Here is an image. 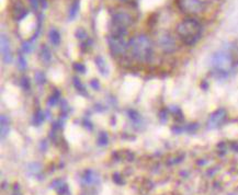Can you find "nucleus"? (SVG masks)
Here are the masks:
<instances>
[{
  "mask_svg": "<svg viewBox=\"0 0 238 195\" xmlns=\"http://www.w3.org/2000/svg\"><path fill=\"white\" fill-rule=\"evenodd\" d=\"M129 54L139 63H148L152 58V43L146 35H136L129 41Z\"/></svg>",
  "mask_w": 238,
  "mask_h": 195,
  "instance_id": "obj_1",
  "label": "nucleus"
},
{
  "mask_svg": "<svg viewBox=\"0 0 238 195\" xmlns=\"http://www.w3.org/2000/svg\"><path fill=\"white\" fill-rule=\"evenodd\" d=\"M202 32L201 24L195 19L188 18L181 21L177 27V33L187 45H193L199 41Z\"/></svg>",
  "mask_w": 238,
  "mask_h": 195,
  "instance_id": "obj_2",
  "label": "nucleus"
},
{
  "mask_svg": "<svg viewBox=\"0 0 238 195\" xmlns=\"http://www.w3.org/2000/svg\"><path fill=\"white\" fill-rule=\"evenodd\" d=\"M234 56L230 52H219L213 55L212 57V67L214 72L218 76V78L227 77L228 72L232 70L234 66Z\"/></svg>",
  "mask_w": 238,
  "mask_h": 195,
  "instance_id": "obj_3",
  "label": "nucleus"
},
{
  "mask_svg": "<svg viewBox=\"0 0 238 195\" xmlns=\"http://www.w3.org/2000/svg\"><path fill=\"white\" fill-rule=\"evenodd\" d=\"M110 51L114 57H124L129 54V42H126L124 36L110 35L108 38Z\"/></svg>",
  "mask_w": 238,
  "mask_h": 195,
  "instance_id": "obj_4",
  "label": "nucleus"
},
{
  "mask_svg": "<svg viewBox=\"0 0 238 195\" xmlns=\"http://www.w3.org/2000/svg\"><path fill=\"white\" fill-rule=\"evenodd\" d=\"M178 5L183 12L189 14L200 13L204 9V3L201 0H178Z\"/></svg>",
  "mask_w": 238,
  "mask_h": 195,
  "instance_id": "obj_5",
  "label": "nucleus"
},
{
  "mask_svg": "<svg viewBox=\"0 0 238 195\" xmlns=\"http://www.w3.org/2000/svg\"><path fill=\"white\" fill-rule=\"evenodd\" d=\"M158 44H159V47H160L165 53H168V54L174 53V52L177 49L176 40H174L170 34H163L161 36H159Z\"/></svg>",
  "mask_w": 238,
  "mask_h": 195,
  "instance_id": "obj_6",
  "label": "nucleus"
},
{
  "mask_svg": "<svg viewBox=\"0 0 238 195\" xmlns=\"http://www.w3.org/2000/svg\"><path fill=\"white\" fill-rule=\"evenodd\" d=\"M225 118H226V111L223 109L217 110L216 112H214L210 116L209 121H207V126L210 128H215L224 122Z\"/></svg>",
  "mask_w": 238,
  "mask_h": 195,
  "instance_id": "obj_7",
  "label": "nucleus"
},
{
  "mask_svg": "<svg viewBox=\"0 0 238 195\" xmlns=\"http://www.w3.org/2000/svg\"><path fill=\"white\" fill-rule=\"evenodd\" d=\"M1 53H2V57L5 63H11L12 60V54H11L10 49V44H9V40L5 35H1Z\"/></svg>",
  "mask_w": 238,
  "mask_h": 195,
  "instance_id": "obj_8",
  "label": "nucleus"
},
{
  "mask_svg": "<svg viewBox=\"0 0 238 195\" xmlns=\"http://www.w3.org/2000/svg\"><path fill=\"white\" fill-rule=\"evenodd\" d=\"M13 12H14V18H16V20H22L24 16H27V10L24 8L22 5H20V3L16 5Z\"/></svg>",
  "mask_w": 238,
  "mask_h": 195,
  "instance_id": "obj_9",
  "label": "nucleus"
},
{
  "mask_svg": "<svg viewBox=\"0 0 238 195\" xmlns=\"http://www.w3.org/2000/svg\"><path fill=\"white\" fill-rule=\"evenodd\" d=\"M96 65H97V67L99 68V70H100V72H101L102 75H108L109 74V69H108V66H107V64H105V62H104V59L102 58V57H100V56H98L96 58Z\"/></svg>",
  "mask_w": 238,
  "mask_h": 195,
  "instance_id": "obj_10",
  "label": "nucleus"
},
{
  "mask_svg": "<svg viewBox=\"0 0 238 195\" xmlns=\"http://www.w3.org/2000/svg\"><path fill=\"white\" fill-rule=\"evenodd\" d=\"M49 41L52 42L53 45H58L59 42H60V34L55 29H52L49 31Z\"/></svg>",
  "mask_w": 238,
  "mask_h": 195,
  "instance_id": "obj_11",
  "label": "nucleus"
},
{
  "mask_svg": "<svg viewBox=\"0 0 238 195\" xmlns=\"http://www.w3.org/2000/svg\"><path fill=\"white\" fill-rule=\"evenodd\" d=\"M41 58L43 59V62H45V64H48L49 60L52 58V55H51V52L48 49L47 46L44 45L41 49Z\"/></svg>",
  "mask_w": 238,
  "mask_h": 195,
  "instance_id": "obj_12",
  "label": "nucleus"
},
{
  "mask_svg": "<svg viewBox=\"0 0 238 195\" xmlns=\"http://www.w3.org/2000/svg\"><path fill=\"white\" fill-rule=\"evenodd\" d=\"M44 118H45V116H44V113L41 111V110H38L36 111V113L34 114V117H33V123H34V125H40V124H42V122L44 121Z\"/></svg>",
  "mask_w": 238,
  "mask_h": 195,
  "instance_id": "obj_13",
  "label": "nucleus"
},
{
  "mask_svg": "<svg viewBox=\"0 0 238 195\" xmlns=\"http://www.w3.org/2000/svg\"><path fill=\"white\" fill-rule=\"evenodd\" d=\"M9 131V122L8 118H5V115L1 116V136L5 137V135Z\"/></svg>",
  "mask_w": 238,
  "mask_h": 195,
  "instance_id": "obj_14",
  "label": "nucleus"
},
{
  "mask_svg": "<svg viewBox=\"0 0 238 195\" xmlns=\"http://www.w3.org/2000/svg\"><path fill=\"white\" fill-rule=\"evenodd\" d=\"M74 85H75V87H76V90H77L79 93L83 94V96H87L86 89L83 88L82 83L80 82V80H79L78 78H74Z\"/></svg>",
  "mask_w": 238,
  "mask_h": 195,
  "instance_id": "obj_15",
  "label": "nucleus"
},
{
  "mask_svg": "<svg viewBox=\"0 0 238 195\" xmlns=\"http://www.w3.org/2000/svg\"><path fill=\"white\" fill-rule=\"evenodd\" d=\"M78 9H79V1H78V0H76L75 2H74V5H71V8H70V11H69L70 20H74V18L77 16Z\"/></svg>",
  "mask_w": 238,
  "mask_h": 195,
  "instance_id": "obj_16",
  "label": "nucleus"
},
{
  "mask_svg": "<svg viewBox=\"0 0 238 195\" xmlns=\"http://www.w3.org/2000/svg\"><path fill=\"white\" fill-rule=\"evenodd\" d=\"M33 49V45H32V41H29V42H24L23 45H22V51L24 53H31Z\"/></svg>",
  "mask_w": 238,
  "mask_h": 195,
  "instance_id": "obj_17",
  "label": "nucleus"
},
{
  "mask_svg": "<svg viewBox=\"0 0 238 195\" xmlns=\"http://www.w3.org/2000/svg\"><path fill=\"white\" fill-rule=\"evenodd\" d=\"M18 66H19V68L21 70H24L25 68H27V60H25V58H24L22 55H20L19 56V60H18Z\"/></svg>",
  "mask_w": 238,
  "mask_h": 195,
  "instance_id": "obj_18",
  "label": "nucleus"
},
{
  "mask_svg": "<svg viewBox=\"0 0 238 195\" xmlns=\"http://www.w3.org/2000/svg\"><path fill=\"white\" fill-rule=\"evenodd\" d=\"M58 98H59V93L56 91V92H55V94H54V96H51V99L48 100V102H47L48 105H54V104H56L57 102H58V100H59Z\"/></svg>",
  "mask_w": 238,
  "mask_h": 195,
  "instance_id": "obj_19",
  "label": "nucleus"
},
{
  "mask_svg": "<svg viewBox=\"0 0 238 195\" xmlns=\"http://www.w3.org/2000/svg\"><path fill=\"white\" fill-rule=\"evenodd\" d=\"M76 38H80V40H82V38H87L86 31H85L83 29H81V27H79V29L76 31Z\"/></svg>",
  "mask_w": 238,
  "mask_h": 195,
  "instance_id": "obj_20",
  "label": "nucleus"
},
{
  "mask_svg": "<svg viewBox=\"0 0 238 195\" xmlns=\"http://www.w3.org/2000/svg\"><path fill=\"white\" fill-rule=\"evenodd\" d=\"M35 79H36V82L40 83V85L45 82V77H44V75L42 72H38L36 76H35Z\"/></svg>",
  "mask_w": 238,
  "mask_h": 195,
  "instance_id": "obj_21",
  "label": "nucleus"
},
{
  "mask_svg": "<svg viewBox=\"0 0 238 195\" xmlns=\"http://www.w3.org/2000/svg\"><path fill=\"white\" fill-rule=\"evenodd\" d=\"M74 68H75L77 71L79 72H85V70H86V68H85V66H83L82 64H79V63H76V64H74Z\"/></svg>",
  "mask_w": 238,
  "mask_h": 195,
  "instance_id": "obj_22",
  "label": "nucleus"
},
{
  "mask_svg": "<svg viewBox=\"0 0 238 195\" xmlns=\"http://www.w3.org/2000/svg\"><path fill=\"white\" fill-rule=\"evenodd\" d=\"M22 86H23V88L25 89V90H29L30 82H29V80H27V78H23V79H22Z\"/></svg>",
  "mask_w": 238,
  "mask_h": 195,
  "instance_id": "obj_23",
  "label": "nucleus"
},
{
  "mask_svg": "<svg viewBox=\"0 0 238 195\" xmlns=\"http://www.w3.org/2000/svg\"><path fill=\"white\" fill-rule=\"evenodd\" d=\"M107 140H108V137H107V134L103 133L100 135V144H107Z\"/></svg>",
  "mask_w": 238,
  "mask_h": 195,
  "instance_id": "obj_24",
  "label": "nucleus"
},
{
  "mask_svg": "<svg viewBox=\"0 0 238 195\" xmlns=\"http://www.w3.org/2000/svg\"><path fill=\"white\" fill-rule=\"evenodd\" d=\"M91 86H92V88H94L96 90H99L100 89V85H99V81L97 80V79H94V80L91 81Z\"/></svg>",
  "mask_w": 238,
  "mask_h": 195,
  "instance_id": "obj_25",
  "label": "nucleus"
},
{
  "mask_svg": "<svg viewBox=\"0 0 238 195\" xmlns=\"http://www.w3.org/2000/svg\"><path fill=\"white\" fill-rule=\"evenodd\" d=\"M30 2H31V5H32V7L34 9L38 8V0H30Z\"/></svg>",
  "mask_w": 238,
  "mask_h": 195,
  "instance_id": "obj_26",
  "label": "nucleus"
},
{
  "mask_svg": "<svg viewBox=\"0 0 238 195\" xmlns=\"http://www.w3.org/2000/svg\"><path fill=\"white\" fill-rule=\"evenodd\" d=\"M41 3L43 5V8H46V0H41Z\"/></svg>",
  "mask_w": 238,
  "mask_h": 195,
  "instance_id": "obj_27",
  "label": "nucleus"
},
{
  "mask_svg": "<svg viewBox=\"0 0 238 195\" xmlns=\"http://www.w3.org/2000/svg\"><path fill=\"white\" fill-rule=\"evenodd\" d=\"M123 1H126V2H130V1H132V0H123Z\"/></svg>",
  "mask_w": 238,
  "mask_h": 195,
  "instance_id": "obj_28",
  "label": "nucleus"
}]
</instances>
